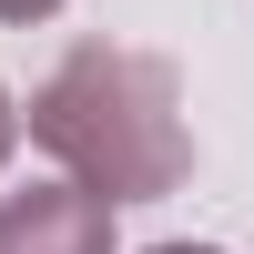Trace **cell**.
Segmentation results:
<instances>
[{
    "instance_id": "obj_3",
    "label": "cell",
    "mask_w": 254,
    "mask_h": 254,
    "mask_svg": "<svg viewBox=\"0 0 254 254\" xmlns=\"http://www.w3.org/2000/svg\"><path fill=\"white\" fill-rule=\"evenodd\" d=\"M61 0H0V20H51Z\"/></svg>"
},
{
    "instance_id": "obj_2",
    "label": "cell",
    "mask_w": 254,
    "mask_h": 254,
    "mask_svg": "<svg viewBox=\"0 0 254 254\" xmlns=\"http://www.w3.org/2000/svg\"><path fill=\"white\" fill-rule=\"evenodd\" d=\"M0 254H112V203L81 183H31L0 203Z\"/></svg>"
},
{
    "instance_id": "obj_1",
    "label": "cell",
    "mask_w": 254,
    "mask_h": 254,
    "mask_svg": "<svg viewBox=\"0 0 254 254\" xmlns=\"http://www.w3.org/2000/svg\"><path fill=\"white\" fill-rule=\"evenodd\" d=\"M31 142L61 163V183H81L92 203H163L193 173V132H183V81L153 51H112L81 41L51 81L31 92Z\"/></svg>"
},
{
    "instance_id": "obj_5",
    "label": "cell",
    "mask_w": 254,
    "mask_h": 254,
    "mask_svg": "<svg viewBox=\"0 0 254 254\" xmlns=\"http://www.w3.org/2000/svg\"><path fill=\"white\" fill-rule=\"evenodd\" d=\"M153 254H224V244H153Z\"/></svg>"
},
{
    "instance_id": "obj_4",
    "label": "cell",
    "mask_w": 254,
    "mask_h": 254,
    "mask_svg": "<svg viewBox=\"0 0 254 254\" xmlns=\"http://www.w3.org/2000/svg\"><path fill=\"white\" fill-rule=\"evenodd\" d=\"M10 142H20V112H10V92H0V163H10Z\"/></svg>"
}]
</instances>
